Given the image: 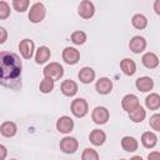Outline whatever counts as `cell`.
<instances>
[{"label":"cell","instance_id":"27","mask_svg":"<svg viewBox=\"0 0 160 160\" xmlns=\"http://www.w3.org/2000/svg\"><path fill=\"white\" fill-rule=\"evenodd\" d=\"M54 86H55V81L49 79V78H44L41 81H40V85H39V90L42 92V94H49L54 90Z\"/></svg>","mask_w":160,"mask_h":160},{"label":"cell","instance_id":"35","mask_svg":"<svg viewBox=\"0 0 160 160\" xmlns=\"http://www.w3.org/2000/svg\"><path fill=\"white\" fill-rule=\"evenodd\" d=\"M152 6H154V10H155V12H156V14L160 16V0H155Z\"/></svg>","mask_w":160,"mask_h":160},{"label":"cell","instance_id":"21","mask_svg":"<svg viewBox=\"0 0 160 160\" xmlns=\"http://www.w3.org/2000/svg\"><path fill=\"white\" fill-rule=\"evenodd\" d=\"M120 69L126 76H132L136 72V64L132 59L125 58L120 61Z\"/></svg>","mask_w":160,"mask_h":160},{"label":"cell","instance_id":"38","mask_svg":"<svg viewBox=\"0 0 160 160\" xmlns=\"http://www.w3.org/2000/svg\"><path fill=\"white\" fill-rule=\"evenodd\" d=\"M10 160H16V159H10Z\"/></svg>","mask_w":160,"mask_h":160},{"label":"cell","instance_id":"17","mask_svg":"<svg viewBox=\"0 0 160 160\" xmlns=\"http://www.w3.org/2000/svg\"><path fill=\"white\" fill-rule=\"evenodd\" d=\"M89 140L92 145L95 146H101L105 140H106V134L104 130H100V129H94L90 131L89 134Z\"/></svg>","mask_w":160,"mask_h":160},{"label":"cell","instance_id":"36","mask_svg":"<svg viewBox=\"0 0 160 160\" xmlns=\"http://www.w3.org/2000/svg\"><path fill=\"white\" fill-rule=\"evenodd\" d=\"M0 151H1V156H0V160H5V158H6V148H5V145H0Z\"/></svg>","mask_w":160,"mask_h":160},{"label":"cell","instance_id":"1","mask_svg":"<svg viewBox=\"0 0 160 160\" xmlns=\"http://www.w3.org/2000/svg\"><path fill=\"white\" fill-rule=\"evenodd\" d=\"M22 62L20 56L15 52L2 50L0 51V82L2 86L19 90L21 88Z\"/></svg>","mask_w":160,"mask_h":160},{"label":"cell","instance_id":"19","mask_svg":"<svg viewBox=\"0 0 160 160\" xmlns=\"http://www.w3.org/2000/svg\"><path fill=\"white\" fill-rule=\"evenodd\" d=\"M18 132V126L14 121H4L0 125V134L5 138H12Z\"/></svg>","mask_w":160,"mask_h":160},{"label":"cell","instance_id":"33","mask_svg":"<svg viewBox=\"0 0 160 160\" xmlns=\"http://www.w3.org/2000/svg\"><path fill=\"white\" fill-rule=\"evenodd\" d=\"M148 160H160V152L159 151H151V152H149Z\"/></svg>","mask_w":160,"mask_h":160},{"label":"cell","instance_id":"31","mask_svg":"<svg viewBox=\"0 0 160 160\" xmlns=\"http://www.w3.org/2000/svg\"><path fill=\"white\" fill-rule=\"evenodd\" d=\"M9 15H10V5L6 1L1 0L0 1V19L5 20L6 18H9Z\"/></svg>","mask_w":160,"mask_h":160},{"label":"cell","instance_id":"8","mask_svg":"<svg viewBox=\"0 0 160 160\" xmlns=\"http://www.w3.org/2000/svg\"><path fill=\"white\" fill-rule=\"evenodd\" d=\"M78 14L80 18L88 20V19H91L95 14V6L94 4L90 1V0H84L79 4L78 6Z\"/></svg>","mask_w":160,"mask_h":160},{"label":"cell","instance_id":"7","mask_svg":"<svg viewBox=\"0 0 160 160\" xmlns=\"http://www.w3.org/2000/svg\"><path fill=\"white\" fill-rule=\"evenodd\" d=\"M140 106L139 99L136 95L134 94H126L122 99H121V108L124 111H126L128 114L132 112L135 109H138Z\"/></svg>","mask_w":160,"mask_h":160},{"label":"cell","instance_id":"37","mask_svg":"<svg viewBox=\"0 0 160 160\" xmlns=\"http://www.w3.org/2000/svg\"><path fill=\"white\" fill-rule=\"evenodd\" d=\"M130 160H144V159H142L140 155H135V156H132Z\"/></svg>","mask_w":160,"mask_h":160},{"label":"cell","instance_id":"16","mask_svg":"<svg viewBox=\"0 0 160 160\" xmlns=\"http://www.w3.org/2000/svg\"><path fill=\"white\" fill-rule=\"evenodd\" d=\"M135 86H136V89L139 91L148 92V91L152 90V88H154V80L150 76H141V78H138L136 79Z\"/></svg>","mask_w":160,"mask_h":160},{"label":"cell","instance_id":"22","mask_svg":"<svg viewBox=\"0 0 160 160\" xmlns=\"http://www.w3.org/2000/svg\"><path fill=\"white\" fill-rule=\"evenodd\" d=\"M141 144L146 149H152L158 144V136L152 131H145L141 135Z\"/></svg>","mask_w":160,"mask_h":160},{"label":"cell","instance_id":"39","mask_svg":"<svg viewBox=\"0 0 160 160\" xmlns=\"http://www.w3.org/2000/svg\"><path fill=\"white\" fill-rule=\"evenodd\" d=\"M120 160H126V159H120Z\"/></svg>","mask_w":160,"mask_h":160},{"label":"cell","instance_id":"20","mask_svg":"<svg viewBox=\"0 0 160 160\" xmlns=\"http://www.w3.org/2000/svg\"><path fill=\"white\" fill-rule=\"evenodd\" d=\"M51 56V51L48 46L42 45V46H39L36 52H35V62L41 65V64H45Z\"/></svg>","mask_w":160,"mask_h":160},{"label":"cell","instance_id":"15","mask_svg":"<svg viewBox=\"0 0 160 160\" xmlns=\"http://www.w3.org/2000/svg\"><path fill=\"white\" fill-rule=\"evenodd\" d=\"M60 90H61V92H62L65 96H69V98H70V96H75V95H76L79 88H78V84H76L74 80L68 79V80H64V81L61 82Z\"/></svg>","mask_w":160,"mask_h":160},{"label":"cell","instance_id":"25","mask_svg":"<svg viewBox=\"0 0 160 160\" xmlns=\"http://www.w3.org/2000/svg\"><path fill=\"white\" fill-rule=\"evenodd\" d=\"M131 25L138 30H144L148 26V19L142 14H135L131 18Z\"/></svg>","mask_w":160,"mask_h":160},{"label":"cell","instance_id":"12","mask_svg":"<svg viewBox=\"0 0 160 160\" xmlns=\"http://www.w3.org/2000/svg\"><path fill=\"white\" fill-rule=\"evenodd\" d=\"M129 49L134 52V54H140L146 49V40L144 36L140 35H135L130 39L129 41Z\"/></svg>","mask_w":160,"mask_h":160},{"label":"cell","instance_id":"14","mask_svg":"<svg viewBox=\"0 0 160 160\" xmlns=\"http://www.w3.org/2000/svg\"><path fill=\"white\" fill-rule=\"evenodd\" d=\"M78 78L82 84H90L95 80V70L90 66H84L79 70Z\"/></svg>","mask_w":160,"mask_h":160},{"label":"cell","instance_id":"10","mask_svg":"<svg viewBox=\"0 0 160 160\" xmlns=\"http://www.w3.org/2000/svg\"><path fill=\"white\" fill-rule=\"evenodd\" d=\"M19 50L20 54L24 59H31L34 56V50H35V44L30 39H22L19 42Z\"/></svg>","mask_w":160,"mask_h":160},{"label":"cell","instance_id":"23","mask_svg":"<svg viewBox=\"0 0 160 160\" xmlns=\"http://www.w3.org/2000/svg\"><path fill=\"white\" fill-rule=\"evenodd\" d=\"M121 148H122L125 151L134 152V151L138 150L139 142H138V140H136L134 136H124V138L121 139Z\"/></svg>","mask_w":160,"mask_h":160},{"label":"cell","instance_id":"4","mask_svg":"<svg viewBox=\"0 0 160 160\" xmlns=\"http://www.w3.org/2000/svg\"><path fill=\"white\" fill-rule=\"evenodd\" d=\"M45 15H46V9L42 2H35L31 5V8L29 10V20L32 24L41 22L44 20Z\"/></svg>","mask_w":160,"mask_h":160},{"label":"cell","instance_id":"24","mask_svg":"<svg viewBox=\"0 0 160 160\" xmlns=\"http://www.w3.org/2000/svg\"><path fill=\"white\" fill-rule=\"evenodd\" d=\"M145 106L149 110H158L160 108V95L156 92H151L145 98Z\"/></svg>","mask_w":160,"mask_h":160},{"label":"cell","instance_id":"34","mask_svg":"<svg viewBox=\"0 0 160 160\" xmlns=\"http://www.w3.org/2000/svg\"><path fill=\"white\" fill-rule=\"evenodd\" d=\"M0 32H1V38H0V44H4L6 41V38H8V32H6V29L5 28H0Z\"/></svg>","mask_w":160,"mask_h":160},{"label":"cell","instance_id":"32","mask_svg":"<svg viewBox=\"0 0 160 160\" xmlns=\"http://www.w3.org/2000/svg\"><path fill=\"white\" fill-rule=\"evenodd\" d=\"M149 125L152 130L155 131H159L160 132V114H154L150 116V120H149Z\"/></svg>","mask_w":160,"mask_h":160},{"label":"cell","instance_id":"3","mask_svg":"<svg viewBox=\"0 0 160 160\" xmlns=\"http://www.w3.org/2000/svg\"><path fill=\"white\" fill-rule=\"evenodd\" d=\"M70 110L72 112L74 116L76 118H84L88 112H89V104L85 99L82 98H76L71 101L70 105Z\"/></svg>","mask_w":160,"mask_h":160},{"label":"cell","instance_id":"26","mask_svg":"<svg viewBox=\"0 0 160 160\" xmlns=\"http://www.w3.org/2000/svg\"><path fill=\"white\" fill-rule=\"evenodd\" d=\"M129 118L132 122H141L146 118V110L142 106H139L138 109H135L132 112L129 114Z\"/></svg>","mask_w":160,"mask_h":160},{"label":"cell","instance_id":"29","mask_svg":"<svg viewBox=\"0 0 160 160\" xmlns=\"http://www.w3.org/2000/svg\"><path fill=\"white\" fill-rule=\"evenodd\" d=\"M81 160H100L99 154L92 148H86L81 152Z\"/></svg>","mask_w":160,"mask_h":160},{"label":"cell","instance_id":"11","mask_svg":"<svg viewBox=\"0 0 160 160\" xmlns=\"http://www.w3.org/2000/svg\"><path fill=\"white\" fill-rule=\"evenodd\" d=\"M74 129V120L68 116V115H62L56 121V130L61 134H69L70 131H72Z\"/></svg>","mask_w":160,"mask_h":160},{"label":"cell","instance_id":"5","mask_svg":"<svg viewBox=\"0 0 160 160\" xmlns=\"http://www.w3.org/2000/svg\"><path fill=\"white\" fill-rule=\"evenodd\" d=\"M91 119L98 125H104L110 119V112L105 106H96L91 112Z\"/></svg>","mask_w":160,"mask_h":160},{"label":"cell","instance_id":"2","mask_svg":"<svg viewBox=\"0 0 160 160\" xmlns=\"http://www.w3.org/2000/svg\"><path fill=\"white\" fill-rule=\"evenodd\" d=\"M42 74H44V78H49V79L56 81V80H60L62 78L64 68L59 62H50L44 68Z\"/></svg>","mask_w":160,"mask_h":160},{"label":"cell","instance_id":"18","mask_svg":"<svg viewBox=\"0 0 160 160\" xmlns=\"http://www.w3.org/2000/svg\"><path fill=\"white\" fill-rule=\"evenodd\" d=\"M141 62H142V65H144L145 68H148V69H155V68H158V65H159V58H158V55H156L155 52L148 51V52H145V54L142 55Z\"/></svg>","mask_w":160,"mask_h":160},{"label":"cell","instance_id":"28","mask_svg":"<svg viewBox=\"0 0 160 160\" xmlns=\"http://www.w3.org/2000/svg\"><path fill=\"white\" fill-rule=\"evenodd\" d=\"M70 39H71V41H72L75 45H82V44L88 40V35H86V32H84L82 30H76V31H74V32L71 34Z\"/></svg>","mask_w":160,"mask_h":160},{"label":"cell","instance_id":"30","mask_svg":"<svg viewBox=\"0 0 160 160\" xmlns=\"http://www.w3.org/2000/svg\"><path fill=\"white\" fill-rule=\"evenodd\" d=\"M12 8L18 11V12H24L28 10L30 1L29 0H12Z\"/></svg>","mask_w":160,"mask_h":160},{"label":"cell","instance_id":"6","mask_svg":"<svg viewBox=\"0 0 160 160\" xmlns=\"http://www.w3.org/2000/svg\"><path fill=\"white\" fill-rule=\"evenodd\" d=\"M59 148L64 154H74L79 148V141L72 136H65L60 140Z\"/></svg>","mask_w":160,"mask_h":160},{"label":"cell","instance_id":"13","mask_svg":"<svg viewBox=\"0 0 160 160\" xmlns=\"http://www.w3.org/2000/svg\"><path fill=\"white\" fill-rule=\"evenodd\" d=\"M95 90L100 95H108L112 90V81L109 78H100L95 84Z\"/></svg>","mask_w":160,"mask_h":160},{"label":"cell","instance_id":"9","mask_svg":"<svg viewBox=\"0 0 160 160\" xmlns=\"http://www.w3.org/2000/svg\"><path fill=\"white\" fill-rule=\"evenodd\" d=\"M62 60L68 64V65H75L79 60H80V52L76 48H72V46H68L62 50Z\"/></svg>","mask_w":160,"mask_h":160}]
</instances>
